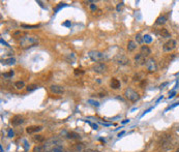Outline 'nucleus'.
I'll return each mask as SVG.
<instances>
[{"instance_id": "nucleus-1", "label": "nucleus", "mask_w": 179, "mask_h": 152, "mask_svg": "<svg viewBox=\"0 0 179 152\" xmlns=\"http://www.w3.org/2000/svg\"><path fill=\"white\" fill-rule=\"evenodd\" d=\"M39 42V38L37 36H29V35H26L24 37H22L20 39V47L23 48V49H27V48L33 47L38 44Z\"/></svg>"}, {"instance_id": "nucleus-2", "label": "nucleus", "mask_w": 179, "mask_h": 152, "mask_svg": "<svg viewBox=\"0 0 179 152\" xmlns=\"http://www.w3.org/2000/svg\"><path fill=\"white\" fill-rule=\"evenodd\" d=\"M124 96L128 99V100H131V102H137V100H139L140 99V95L138 92H136L134 89H131V88H126L125 90H124Z\"/></svg>"}, {"instance_id": "nucleus-3", "label": "nucleus", "mask_w": 179, "mask_h": 152, "mask_svg": "<svg viewBox=\"0 0 179 152\" xmlns=\"http://www.w3.org/2000/svg\"><path fill=\"white\" fill-rule=\"evenodd\" d=\"M88 56L93 62H98V63H99V61H103L105 59V54L99 51H89Z\"/></svg>"}, {"instance_id": "nucleus-4", "label": "nucleus", "mask_w": 179, "mask_h": 152, "mask_svg": "<svg viewBox=\"0 0 179 152\" xmlns=\"http://www.w3.org/2000/svg\"><path fill=\"white\" fill-rule=\"evenodd\" d=\"M160 146L165 150H169V149L173 148V144L171 142V135L162 137V139H160Z\"/></svg>"}, {"instance_id": "nucleus-5", "label": "nucleus", "mask_w": 179, "mask_h": 152, "mask_svg": "<svg viewBox=\"0 0 179 152\" xmlns=\"http://www.w3.org/2000/svg\"><path fill=\"white\" fill-rule=\"evenodd\" d=\"M92 70L96 73H106L108 71V66L106 63L99 62V63H95L92 65Z\"/></svg>"}, {"instance_id": "nucleus-6", "label": "nucleus", "mask_w": 179, "mask_h": 152, "mask_svg": "<svg viewBox=\"0 0 179 152\" xmlns=\"http://www.w3.org/2000/svg\"><path fill=\"white\" fill-rule=\"evenodd\" d=\"M114 62L119 64V65H127L130 63V59L127 58L125 55H122V54H117L114 56Z\"/></svg>"}, {"instance_id": "nucleus-7", "label": "nucleus", "mask_w": 179, "mask_h": 152, "mask_svg": "<svg viewBox=\"0 0 179 152\" xmlns=\"http://www.w3.org/2000/svg\"><path fill=\"white\" fill-rule=\"evenodd\" d=\"M176 46H177V42L175 40V39H169L168 42H166L165 44H164V46H163V51L164 52H166V53H168V52H172L175 48H176Z\"/></svg>"}, {"instance_id": "nucleus-8", "label": "nucleus", "mask_w": 179, "mask_h": 152, "mask_svg": "<svg viewBox=\"0 0 179 152\" xmlns=\"http://www.w3.org/2000/svg\"><path fill=\"white\" fill-rule=\"evenodd\" d=\"M145 66H146V70H148V71H150V72H154L157 70V63H156V61L153 58L147 59Z\"/></svg>"}, {"instance_id": "nucleus-9", "label": "nucleus", "mask_w": 179, "mask_h": 152, "mask_svg": "<svg viewBox=\"0 0 179 152\" xmlns=\"http://www.w3.org/2000/svg\"><path fill=\"white\" fill-rule=\"evenodd\" d=\"M50 91L54 94H62L64 92V87L58 84H52L50 86Z\"/></svg>"}, {"instance_id": "nucleus-10", "label": "nucleus", "mask_w": 179, "mask_h": 152, "mask_svg": "<svg viewBox=\"0 0 179 152\" xmlns=\"http://www.w3.org/2000/svg\"><path fill=\"white\" fill-rule=\"evenodd\" d=\"M134 60H135V63H136L137 65H144V64H146V61H147L146 56H144L143 54H141V53L137 54V55L135 56Z\"/></svg>"}, {"instance_id": "nucleus-11", "label": "nucleus", "mask_w": 179, "mask_h": 152, "mask_svg": "<svg viewBox=\"0 0 179 152\" xmlns=\"http://www.w3.org/2000/svg\"><path fill=\"white\" fill-rule=\"evenodd\" d=\"M12 125H15V126H19V125H21L22 123H24V119H23L22 116H20V115H16L15 117H12Z\"/></svg>"}, {"instance_id": "nucleus-12", "label": "nucleus", "mask_w": 179, "mask_h": 152, "mask_svg": "<svg viewBox=\"0 0 179 152\" xmlns=\"http://www.w3.org/2000/svg\"><path fill=\"white\" fill-rule=\"evenodd\" d=\"M120 85H121V84H120V81L117 78H112V79L110 80V87H111L112 89H114V90L119 89Z\"/></svg>"}, {"instance_id": "nucleus-13", "label": "nucleus", "mask_w": 179, "mask_h": 152, "mask_svg": "<svg viewBox=\"0 0 179 152\" xmlns=\"http://www.w3.org/2000/svg\"><path fill=\"white\" fill-rule=\"evenodd\" d=\"M43 129V127L40 125H31V126H28L26 128V131L28 133H34V132H38Z\"/></svg>"}, {"instance_id": "nucleus-14", "label": "nucleus", "mask_w": 179, "mask_h": 152, "mask_svg": "<svg viewBox=\"0 0 179 152\" xmlns=\"http://www.w3.org/2000/svg\"><path fill=\"white\" fill-rule=\"evenodd\" d=\"M159 35H160L163 38H170V37H171V34H170V32L168 31L167 28H160V29H159Z\"/></svg>"}, {"instance_id": "nucleus-15", "label": "nucleus", "mask_w": 179, "mask_h": 152, "mask_svg": "<svg viewBox=\"0 0 179 152\" xmlns=\"http://www.w3.org/2000/svg\"><path fill=\"white\" fill-rule=\"evenodd\" d=\"M167 20H168L167 16H165V15H163V16H159V17L156 19L155 24H156V25H164V24L167 22Z\"/></svg>"}, {"instance_id": "nucleus-16", "label": "nucleus", "mask_w": 179, "mask_h": 152, "mask_svg": "<svg viewBox=\"0 0 179 152\" xmlns=\"http://www.w3.org/2000/svg\"><path fill=\"white\" fill-rule=\"evenodd\" d=\"M141 54H143L144 56H149L150 54H151V50H150V48L148 47V46H142L141 47Z\"/></svg>"}, {"instance_id": "nucleus-17", "label": "nucleus", "mask_w": 179, "mask_h": 152, "mask_svg": "<svg viewBox=\"0 0 179 152\" xmlns=\"http://www.w3.org/2000/svg\"><path fill=\"white\" fill-rule=\"evenodd\" d=\"M143 79H145L143 72H138V73H136V75L132 77V80H134L135 82H140V81H142Z\"/></svg>"}, {"instance_id": "nucleus-18", "label": "nucleus", "mask_w": 179, "mask_h": 152, "mask_svg": "<svg viewBox=\"0 0 179 152\" xmlns=\"http://www.w3.org/2000/svg\"><path fill=\"white\" fill-rule=\"evenodd\" d=\"M136 48H137V43H136V42H134V40H130V42L127 43V51H128V52L134 51Z\"/></svg>"}, {"instance_id": "nucleus-19", "label": "nucleus", "mask_w": 179, "mask_h": 152, "mask_svg": "<svg viewBox=\"0 0 179 152\" xmlns=\"http://www.w3.org/2000/svg\"><path fill=\"white\" fill-rule=\"evenodd\" d=\"M2 63L3 64H10V65H12V64L16 63V59L13 58V57H11V58H7L5 59V60H2Z\"/></svg>"}, {"instance_id": "nucleus-20", "label": "nucleus", "mask_w": 179, "mask_h": 152, "mask_svg": "<svg viewBox=\"0 0 179 152\" xmlns=\"http://www.w3.org/2000/svg\"><path fill=\"white\" fill-rule=\"evenodd\" d=\"M135 38H136V42H137V44H139V45H142L144 43V39H143V36L140 34V33H137L136 36H135Z\"/></svg>"}, {"instance_id": "nucleus-21", "label": "nucleus", "mask_w": 179, "mask_h": 152, "mask_svg": "<svg viewBox=\"0 0 179 152\" xmlns=\"http://www.w3.org/2000/svg\"><path fill=\"white\" fill-rule=\"evenodd\" d=\"M15 87H16L17 89L21 90V89H23L25 87V83L23 82V81H17V82L15 83Z\"/></svg>"}, {"instance_id": "nucleus-22", "label": "nucleus", "mask_w": 179, "mask_h": 152, "mask_svg": "<svg viewBox=\"0 0 179 152\" xmlns=\"http://www.w3.org/2000/svg\"><path fill=\"white\" fill-rule=\"evenodd\" d=\"M67 138L68 139H80L81 137H80V135L79 133H77V132H70V133H67Z\"/></svg>"}, {"instance_id": "nucleus-23", "label": "nucleus", "mask_w": 179, "mask_h": 152, "mask_svg": "<svg viewBox=\"0 0 179 152\" xmlns=\"http://www.w3.org/2000/svg\"><path fill=\"white\" fill-rule=\"evenodd\" d=\"M45 150H46L45 146H42V145H36L33 148V152H44Z\"/></svg>"}, {"instance_id": "nucleus-24", "label": "nucleus", "mask_w": 179, "mask_h": 152, "mask_svg": "<svg viewBox=\"0 0 179 152\" xmlns=\"http://www.w3.org/2000/svg\"><path fill=\"white\" fill-rule=\"evenodd\" d=\"M37 87H38V86H37L36 84H29V85H28V86L26 87V90H27L28 92H31V91L35 90Z\"/></svg>"}, {"instance_id": "nucleus-25", "label": "nucleus", "mask_w": 179, "mask_h": 152, "mask_svg": "<svg viewBox=\"0 0 179 152\" xmlns=\"http://www.w3.org/2000/svg\"><path fill=\"white\" fill-rule=\"evenodd\" d=\"M75 149L77 151H84V146L82 143H78V144H75Z\"/></svg>"}, {"instance_id": "nucleus-26", "label": "nucleus", "mask_w": 179, "mask_h": 152, "mask_svg": "<svg viewBox=\"0 0 179 152\" xmlns=\"http://www.w3.org/2000/svg\"><path fill=\"white\" fill-rule=\"evenodd\" d=\"M143 39H144V43H146V44H150V43L152 42V37H151L150 35H148V34L144 35Z\"/></svg>"}, {"instance_id": "nucleus-27", "label": "nucleus", "mask_w": 179, "mask_h": 152, "mask_svg": "<svg viewBox=\"0 0 179 152\" xmlns=\"http://www.w3.org/2000/svg\"><path fill=\"white\" fill-rule=\"evenodd\" d=\"M51 152H63V148L61 146H55L52 148Z\"/></svg>"}, {"instance_id": "nucleus-28", "label": "nucleus", "mask_w": 179, "mask_h": 152, "mask_svg": "<svg viewBox=\"0 0 179 152\" xmlns=\"http://www.w3.org/2000/svg\"><path fill=\"white\" fill-rule=\"evenodd\" d=\"M34 141H36V142H43V141H45V138H44V136L36 135V136H34Z\"/></svg>"}, {"instance_id": "nucleus-29", "label": "nucleus", "mask_w": 179, "mask_h": 152, "mask_svg": "<svg viewBox=\"0 0 179 152\" xmlns=\"http://www.w3.org/2000/svg\"><path fill=\"white\" fill-rule=\"evenodd\" d=\"M13 73H15V71L13 70H11L10 72H5V73H3L2 75V77H4V78H11L13 76Z\"/></svg>"}, {"instance_id": "nucleus-30", "label": "nucleus", "mask_w": 179, "mask_h": 152, "mask_svg": "<svg viewBox=\"0 0 179 152\" xmlns=\"http://www.w3.org/2000/svg\"><path fill=\"white\" fill-rule=\"evenodd\" d=\"M84 72H85V71H84L83 70H79V68L75 70V71H74V73H75L76 76H78V75H83Z\"/></svg>"}, {"instance_id": "nucleus-31", "label": "nucleus", "mask_w": 179, "mask_h": 152, "mask_svg": "<svg viewBox=\"0 0 179 152\" xmlns=\"http://www.w3.org/2000/svg\"><path fill=\"white\" fill-rule=\"evenodd\" d=\"M88 103H89V104H91V105H96V107H98V105H99V103H98V102H96V100H92V99H89V100H88Z\"/></svg>"}, {"instance_id": "nucleus-32", "label": "nucleus", "mask_w": 179, "mask_h": 152, "mask_svg": "<svg viewBox=\"0 0 179 152\" xmlns=\"http://www.w3.org/2000/svg\"><path fill=\"white\" fill-rule=\"evenodd\" d=\"M21 26H22V27H24V28H36V27H37L36 25H33V26L29 25V26H28V25H24V24H22Z\"/></svg>"}, {"instance_id": "nucleus-33", "label": "nucleus", "mask_w": 179, "mask_h": 152, "mask_svg": "<svg viewBox=\"0 0 179 152\" xmlns=\"http://www.w3.org/2000/svg\"><path fill=\"white\" fill-rule=\"evenodd\" d=\"M7 137L8 138H12L13 137V131H12V128H11L8 130V132H7Z\"/></svg>"}, {"instance_id": "nucleus-34", "label": "nucleus", "mask_w": 179, "mask_h": 152, "mask_svg": "<svg viewBox=\"0 0 179 152\" xmlns=\"http://www.w3.org/2000/svg\"><path fill=\"white\" fill-rule=\"evenodd\" d=\"M123 4H124V2H120V3H118V5H117V7H116V10H117V12H119L120 8L123 6Z\"/></svg>"}, {"instance_id": "nucleus-35", "label": "nucleus", "mask_w": 179, "mask_h": 152, "mask_svg": "<svg viewBox=\"0 0 179 152\" xmlns=\"http://www.w3.org/2000/svg\"><path fill=\"white\" fill-rule=\"evenodd\" d=\"M65 5H66L65 3H60V5H59V6H57V7H56V10H55V12H58V11H59V10H60V8H61V7H63V6H65Z\"/></svg>"}, {"instance_id": "nucleus-36", "label": "nucleus", "mask_w": 179, "mask_h": 152, "mask_svg": "<svg viewBox=\"0 0 179 152\" xmlns=\"http://www.w3.org/2000/svg\"><path fill=\"white\" fill-rule=\"evenodd\" d=\"M83 152H99L98 150H94V149H90V148H88V149H85Z\"/></svg>"}, {"instance_id": "nucleus-37", "label": "nucleus", "mask_w": 179, "mask_h": 152, "mask_svg": "<svg viewBox=\"0 0 179 152\" xmlns=\"http://www.w3.org/2000/svg\"><path fill=\"white\" fill-rule=\"evenodd\" d=\"M63 26H67V27L71 26V21H66L65 23H63Z\"/></svg>"}, {"instance_id": "nucleus-38", "label": "nucleus", "mask_w": 179, "mask_h": 152, "mask_svg": "<svg viewBox=\"0 0 179 152\" xmlns=\"http://www.w3.org/2000/svg\"><path fill=\"white\" fill-rule=\"evenodd\" d=\"M90 8H91L92 11H95V10H96V5H95V4H91V5H90Z\"/></svg>"}, {"instance_id": "nucleus-39", "label": "nucleus", "mask_w": 179, "mask_h": 152, "mask_svg": "<svg viewBox=\"0 0 179 152\" xmlns=\"http://www.w3.org/2000/svg\"><path fill=\"white\" fill-rule=\"evenodd\" d=\"M174 95H175V92L173 91V92H171V93L169 94V98H172V97H174Z\"/></svg>"}, {"instance_id": "nucleus-40", "label": "nucleus", "mask_w": 179, "mask_h": 152, "mask_svg": "<svg viewBox=\"0 0 179 152\" xmlns=\"http://www.w3.org/2000/svg\"><path fill=\"white\" fill-rule=\"evenodd\" d=\"M123 135H124V131H121V132H119V133H118V137H121V136H123Z\"/></svg>"}, {"instance_id": "nucleus-41", "label": "nucleus", "mask_w": 179, "mask_h": 152, "mask_svg": "<svg viewBox=\"0 0 179 152\" xmlns=\"http://www.w3.org/2000/svg\"><path fill=\"white\" fill-rule=\"evenodd\" d=\"M91 125H92L93 129H97V125H96V124H91Z\"/></svg>"}, {"instance_id": "nucleus-42", "label": "nucleus", "mask_w": 179, "mask_h": 152, "mask_svg": "<svg viewBox=\"0 0 179 152\" xmlns=\"http://www.w3.org/2000/svg\"><path fill=\"white\" fill-rule=\"evenodd\" d=\"M128 121H130L128 119H125V120H123V122H122V123H126V122H128Z\"/></svg>"}, {"instance_id": "nucleus-43", "label": "nucleus", "mask_w": 179, "mask_h": 152, "mask_svg": "<svg viewBox=\"0 0 179 152\" xmlns=\"http://www.w3.org/2000/svg\"><path fill=\"white\" fill-rule=\"evenodd\" d=\"M0 150H1V152H3V149H2V147H1V148H0Z\"/></svg>"}, {"instance_id": "nucleus-44", "label": "nucleus", "mask_w": 179, "mask_h": 152, "mask_svg": "<svg viewBox=\"0 0 179 152\" xmlns=\"http://www.w3.org/2000/svg\"><path fill=\"white\" fill-rule=\"evenodd\" d=\"M176 152H179V149H178V150H177V151H176Z\"/></svg>"}, {"instance_id": "nucleus-45", "label": "nucleus", "mask_w": 179, "mask_h": 152, "mask_svg": "<svg viewBox=\"0 0 179 152\" xmlns=\"http://www.w3.org/2000/svg\"><path fill=\"white\" fill-rule=\"evenodd\" d=\"M178 131H179V127H178Z\"/></svg>"}]
</instances>
